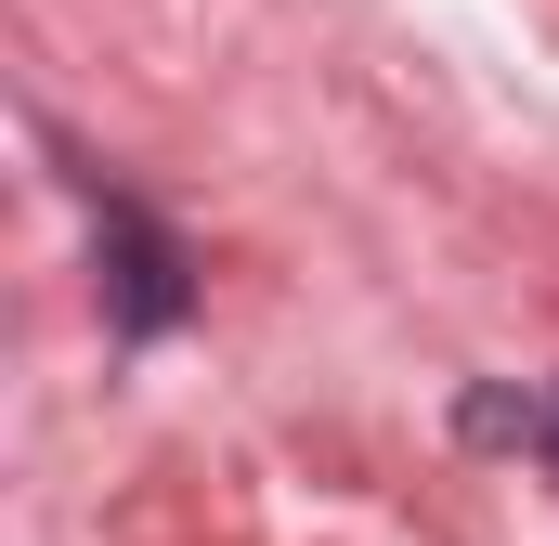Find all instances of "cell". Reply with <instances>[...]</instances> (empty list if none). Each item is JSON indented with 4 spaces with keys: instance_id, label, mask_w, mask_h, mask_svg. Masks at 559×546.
<instances>
[{
    "instance_id": "6da1fadb",
    "label": "cell",
    "mask_w": 559,
    "mask_h": 546,
    "mask_svg": "<svg viewBox=\"0 0 559 546\" xmlns=\"http://www.w3.org/2000/svg\"><path fill=\"white\" fill-rule=\"evenodd\" d=\"M105 299H118V325H131V339L182 325V248H169L143 209H105Z\"/></svg>"
}]
</instances>
